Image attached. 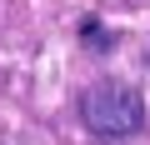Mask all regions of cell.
Listing matches in <instances>:
<instances>
[{"mask_svg":"<svg viewBox=\"0 0 150 145\" xmlns=\"http://www.w3.org/2000/svg\"><path fill=\"white\" fill-rule=\"evenodd\" d=\"M80 120L100 140H125L145 125V100L130 80H95L80 95Z\"/></svg>","mask_w":150,"mask_h":145,"instance_id":"obj_1","label":"cell"},{"mask_svg":"<svg viewBox=\"0 0 150 145\" xmlns=\"http://www.w3.org/2000/svg\"><path fill=\"white\" fill-rule=\"evenodd\" d=\"M85 45H95V50H110V35H105V25H100V20H85Z\"/></svg>","mask_w":150,"mask_h":145,"instance_id":"obj_2","label":"cell"}]
</instances>
